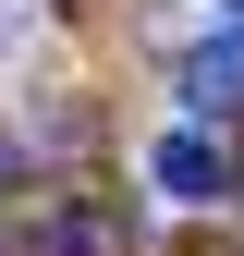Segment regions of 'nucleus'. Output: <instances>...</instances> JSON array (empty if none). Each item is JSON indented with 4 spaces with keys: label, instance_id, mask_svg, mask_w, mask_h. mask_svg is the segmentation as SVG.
<instances>
[{
    "label": "nucleus",
    "instance_id": "nucleus-2",
    "mask_svg": "<svg viewBox=\"0 0 244 256\" xmlns=\"http://www.w3.org/2000/svg\"><path fill=\"white\" fill-rule=\"evenodd\" d=\"M183 110L196 122H232L244 110V12H232V37H208L196 61H183Z\"/></svg>",
    "mask_w": 244,
    "mask_h": 256
},
{
    "label": "nucleus",
    "instance_id": "nucleus-1",
    "mask_svg": "<svg viewBox=\"0 0 244 256\" xmlns=\"http://www.w3.org/2000/svg\"><path fill=\"white\" fill-rule=\"evenodd\" d=\"M146 183H159L171 208H220V196H232V158H220V134H208V122H171L159 158H146Z\"/></svg>",
    "mask_w": 244,
    "mask_h": 256
}]
</instances>
